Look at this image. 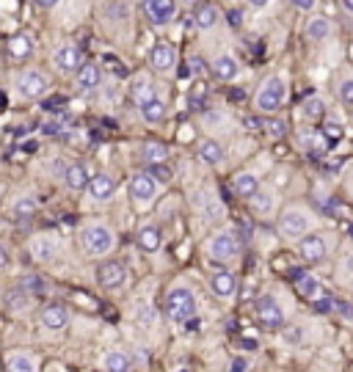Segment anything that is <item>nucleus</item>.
Here are the masks:
<instances>
[{
    "label": "nucleus",
    "mask_w": 353,
    "mask_h": 372,
    "mask_svg": "<svg viewBox=\"0 0 353 372\" xmlns=\"http://www.w3.org/2000/svg\"><path fill=\"white\" fill-rule=\"evenodd\" d=\"M219 20H221V11L213 3H199L196 11H193V25L202 28V31H213L219 25Z\"/></svg>",
    "instance_id": "nucleus-16"
},
{
    "label": "nucleus",
    "mask_w": 353,
    "mask_h": 372,
    "mask_svg": "<svg viewBox=\"0 0 353 372\" xmlns=\"http://www.w3.org/2000/svg\"><path fill=\"white\" fill-rule=\"evenodd\" d=\"M287 99V86L279 75H270L257 92V110L260 113H276Z\"/></svg>",
    "instance_id": "nucleus-5"
},
{
    "label": "nucleus",
    "mask_w": 353,
    "mask_h": 372,
    "mask_svg": "<svg viewBox=\"0 0 353 372\" xmlns=\"http://www.w3.org/2000/svg\"><path fill=\"white\" fill-rule=\"evenodd\" d=\"M326 254H328V245L323 234H307L298 240V257L304 262H323Z\"/></svg>",
    "instance_id": "nucleus-12"
},
{
    "label": "nucleus",
    "mask_w": 353,
    "mask_h": 372,
    "mask_svg": "<svg viewBox=\"0 0 353 372\" xmlns=\"http://www.w3.org/2000/svg\"><path fill=\"white\" fill-rule=\"evenodd\" d=\"M254 8H263V6H268V0H249Z\"/></svg>",
    "instance_id": "nucleus-53"
},
{
    "label": "nucleus",
    "mask_w": 353,
    "mask_h": 372,
    "mask_svg": "<svg viewBox=\"0 0 353 372\" xmlns=\"http://www.w3.org/2000/svg\"><path fill=\"white\" fill-rule=\"evenodd\" d=\"M323 136L328 138V143L340 141L342 138V124H340V122H326V124H323Z\"/></svg>",
    "instance_id": "nucleus-40"
},
{
    "label": "nucleus",
    "mask_w": 353,
    "mask_h": 372,
    "mask_svg": "<svg viewBox=\"0 0 353 372\" xmlns=\"http://www.w3.org/2000/svg\"><path fill=\"white\" fill-rule=\"evenodd\" d=\"M160 243H163V237H160V229H155V227H144V229L138 232V248H141L144 254L160 251Z\"/></svg>",
    "instance_id": "nucleus-28"
},
{
    "label": "nucleus",
    "mask_w": 353,
    "mask_h": 372,
    "mask_svg": "<svg viewBox=\"0 0 353 372\" xmlns=\"http://www.w3.org/2000/svg\"><path fill=\"white\" fill-rule=\"evenodd\" d=\"M265 127H268V133H270V136H276V138H279V136H284V124H282V122H268Z\"/></svg>",
    "instance_id": "nucleus-44"
},
{
    "label": "nucleus",
    "mask_w": 353,
    "mask_h": 372,
    "mask_svg": "<svg viewBox=\"0 0 353 372\" xmlns=\"http://www.w3.org/2000/svg\"><path fill=\"white\" fill-rule=\"evenodd\" d=\"M296 289L301 298H309V301H317L323 295V287H320V279L312 276V273H298L296 276Z\"/></svg>",
    "instance_id": "nucleus-21"
},
{
    "label": "nucleus",
    "mask_w": 353,
    "mask_h": 372,
    "mask_svg": "<svg viewBox=\"0 0 353 372\" xmlns=\"http://www.w3.org/2000/svg\"><path fill=\"white\" fill-rule=\"evenodd\" d=\"M149 64L155 72H172L176 64V50L169 42H160V45L152 47L149 52Z\"/></svg>",
    "instance_id": "nucleus-14"
},
{
    "label": "nucleus",
    "mask_w": 353,
    "mask_h": 372,
    "mask_svg": "<svg viewBox=\"0 0 353 372\" xmlns=\"http://www.w3.org/2000/svg\"><path fill=\"white\" fill-rule=\"evenodd\" d=\"M6 301H8V306L14 303V309H22V303L28 301V295H22V287H20V289H14V292H8V298H6Z\"/></svg>",
    "instance_id": "nucleus-42"
},
{
    "label": "nucleus",
    "mask_w": 353,
    "mask_h": 372,
    "mask_svg": "<svg viewBox=\"0 0 353 372\" xmlns=\"http://www.w3.org/2000/svg\"><path fill=\"white\" fill-rule=\"evenodd\" d=\"M210 69H213V75H216L219 80H235V78H237V61H235L232 55H219V58L210 64Z\"/></svg>",
    "instance_id": "nucleus-25"
},
{
    "label": "nucleus",
    "mask_w": 353,
    "mask_h": 372,
    "mask_svg": "<svg viewBox=\"0 0 353 372\" xmlns=\"http://www.w3.org/2000/svg\"><path fill=\"white\" fill-rule=\"evenodd\" d=\"M166 317L172 323H176V326H185L188 320L196 317V295H193L191 287L176 284V287L169 289V295H166Z\"/></svg>",
    "instance_id": "nucleus-1"
},
{
    "label": "nucleus",
    "mask_w": 353,
    "mask_h": 372,
    "mask_svg": "<svg viewBox=\"0 0 353 372\" xmlns=\"http://www.w3.org/2000/svg\"><path fill=\"white\" fill-rule=\"evenodd\" d=\"M337 94H340V99H342V102H353V78H345V80H340V86H337Z\"/></svg>",
    "instance_id": "nucleus-41"
},
{
    "label": "nucleus",
    "mask_w": 353,
    "mask_h": 372,
    "mask_svg": "<svg viewBox=\"0 0 353 372\" xmlns=\"http://www.w3.org/2000/svg\"><path fill=\"white\" fill-rule=\"evenodd\" d=\"M135 320H138V326H144V328H152L155 326V309L152 306H146V303H141L138 306V312H135Z\"/></svg>",
    "instance_id": "nucleus-38"
},
{
    "label": "nucleus",
    "mask_w": 353,
    "mask_h": 372,
    "mask_svg": "<svg viewBox=\"0 0 353 372\" xmlns=\"http://www.w3.org/2000/svg\"><path fill=\"white\" fill-rule=\"evenodd\" d=\"M130 196L138 207H149V204L158 199V183H155L146 171L132 174L130 177Z\"/></svg>",
    "instance_id": "nucleus-8"
},
{
    "label": "nucleus",
    "mask_w": 353,
    "mask_h": 372,
    "mask_svg": "<svg viewBox=\"0 0 353 372\" xmlns=\"http://www.w3.org/2000/svg\"><path fill=\"white\" fill-rule=\"evenodd\" d=\"M36 6H42V8H53V6H58L61 0H34Z\"/></svg>",
    "instance_id": "nucleus-51"
},
{
    "label": "nucleus",
    "mask_w": 353,
    "mask_h": 372,
    "mask_svg": "<svg viewBox=\"0 0 353 372\" xmlns=\"http://www.w3.org/2000/svg\"><path fill=\"white\" fill-rule=\"evenodd\" d=\"M144 8L155 25H169L176 14V0H144Z\"/></svg>",
    "instance_id": "nucleus-13"
},
{
    "label": "nucleus",
    "mask_w": 353,
    "mask_h": 372,
    "mask_svg": "<svg viewBox=\"0 0 353 372\" xmlns=\"http://www.w3.org/2000/svg\"><path fill=\"white\" fill-rule=\"evenodd\" d=\"M97 284L99 287H105V289H116V287H122L125 279H127V268H125V262H116V259H111V262H102L99 268H97Z\"/></svg>",
    "instance_id": "nucleus-10"
},
{
    "label": "nucleus",
    "mask_w": 353,
    "mask_h": 372,
    "mask_svg": "<svg viewBox=\"0 0 353 372\" xmlns=\"http://www.w3.org/2000/svg\"><path fill=\"white\" fill-rule=\"evenodd\" d=\"M249 201H251V210L257 215H273V210H276V193L273 190H265V187H260Z\"/></svg>",
    "instance_id": "nucleus-23"
},
{
    "label": "nucleus",
    "mask_w": 353,
    "mask_h": 372,
    "mask_svg": "<svg viewBox=\"0 0 353 372\" xmlns=\"http://www.w3.org/2000/svg\"><path fill=\"white\" fill-rule=\"evenodd\" d=\"M0 196H3V185H0Z\"/></svg>",
    "instance_id": "nucleus-55"
},
{
    "label": "nucleus",
    "mask_w": 353,
    "mask_h": 372,
    "mask_svg": "<svg viewBox=\"0 0 353 372\" xmlns=\"http://www.w3.org/2000/svg\"><path fill=\"white\" fill-rule=\"evenodd\" d=\"M130 353L127 350H108L102 359V370L105 372H130Z\"/></svg>",
    "instance_id": "nucleus-24"
},
{
    "label": "nucleus",
    "mask_w": 353,
    "mask_h": 372,
    "mask_svg": "<svg viewBox=\"0 0 353 372\" xmlns=\"http://www.w3.org/2000/svg\"><path fill=\"white\" fill-rule=\"evenodd\" d=\"M199 157H202L207 166H221V163H223V146H221L219 141L207 138L199 146Z\"/></svg>",
    "instance_id": "nucleus-33"
},
{
    "label": "nucleus",
    "mask_w": 353,
    "mask_h": 372,
    "mask_svg": "<svg viewBox=\"0 0 353 372\" xmlns=\"http://www.w3.org/2000/svg\"><path fill=\"white\" fill-rule=\"evenodd\" d=\"M81 243H83V251L88 257H105V254L113 251L116 234L111 232L105 224H88L86 229L81 232Z\"/></svg>",
    "instance_id": "nucleus-2"
},
{
    "label": "nucleus",
    "mask_w": 353,
    "mask_h": 372,
    "mask_svg": "<svg viewBox=\"0 0 353 372\" xmlns=\"http://www.w3.org/2000/svg\"><path fill=\"white\" fill-rule=\"evenodd\" d=\"M210 289H213L219 298H232V295L237 292V279H235V273H229V271L213 273V276H210Z\"/></svg>",
    "instance_id": "nucleus-19"
},
{
    "label": "nucleus",
    "mask_w": 353,
    "mask_h": 372,
    "mask_svg": "<svg viewBox=\"0 0 353 372\" xmlns=\"http://www.w3.org/2000/svg\"><path fill=\"white\" fill-rule=\"evenodd\" d=\"M130 94H132V99H135V105H144V102L155 99V86H152V80H149L146 75H141V78L132 80Z\"/></svg>",
    "instance_id": "nucleus-30"
},
{
    "label": "nucleus",
    "mask_w": 353,
    "mask_h": 372,
    "mask_svg": "<svg viewBox=\"0 0 353 372\" xmlns=\"http://www.w3.org/2000/svg\"><path fill=\"white\" fill-rule=\"evenodd\" d=\"M309 229H312V215H309V210L304 207H287L282 215H279V232L284 234L287 240H301V237H307Z\"/></svg>",
    "instance_id": "nucleus-3"
},
{
    "label": "nucleus",
    "mask_w": 353,
    "mask_h": 372,
    "mask_svg": "<svg viewBox=\"0 0 353 372\" xmlns=\"http://www.w3.org/2000/svg\"><path fill=\"white\" fill-rule=\"evenodd\" d=\"M205 124L213 130V127H219V124H223V116L221 113H205Z\"/></svg>",
    "instance_id": "nucleus-43"
},
{
    "label": "nucleus",
    "mask_w": 353,
    "mask_h": 372,
    "mask_svg": "<svg viewBox=\"0 0 353 372\" xmlns=\"http://www.w3.org/2000/svg\"><path fill=\"white\" fill-rule=\"evenodd\" d=\"M61 237L55 232H42V234H36L34 240H31V245H28V251H31V257L36 259V262H53L58 254H61Z\"/></svg>",
    "instance_id": "nucleus-7"
},
{
    "label": "nucleus",
    "mask_w": 353,
    "mask_h": 372,
    "mask_svg": "<svg viewBox=\"0 0 353 372\" xmlns=\"http://www.w3.org/2000/svg\"><path fill=\"white\" fill-rule=\"evenodd\" d=\"M246 127H251V130H260V127H263V122H260V119H251V116H249V119H246Z\"/></svg>",
    "instance_id": "nucleus-52"
},
{
    "label": "nucleus",
    "mask_w": 353,
    "mask_h": 372,
    "mask_svg": "<svg viewBox=\"0 0 353 372\" xmlns=\"http://www.w3.org/2000/svg\"><path fill=\"white\" fill-rule=\"evenodd\" d=\"M196 204L205 210V215H207L210 221L223 218V204L219 201V196H213V193H202V196L196 199Z\"/></svg>",
    "instance_id": "nucleus-35"
},
{
    "label": "nucleus",
    "mask_w": 353,
    "mask_h": 372,
    "mask_svg": "<svg viewBox=\"0 0 353 372\" xmlns=\"http://www.w3.org/2000/svg\"><path fill=\"white\" fill-rule=\"evenodd\" d=\"M8 268V254H6V248L0 245V271H6Z\"/></svg>",
    "instance_id": "nucleus-50"
},
{
    "label": "nucleus",
    "mask_w": 353,
    "mask_h": 372,
    "mask_svg": "<svg viewBox=\"0 0 353 372\" xmlns=\"http://www.w3.org/2000/svg\"><path fill=\"white\" fill-rule=\"evenodd\" d=\"M53 64H55V69L61 72V75H78L81 72V50L75 45H61L55 52H53Z\"/></svg>",
    "instance_id": "nucleus-11"
},
{
    "label": "nucleus",
    "mask_w": 353,
    "mask_h": 372,
    "mask_svg": "<svg viewBox=\"0 0 353 372\" xmlns=\"http://www.w3.org/2000/svg\"><path fill=\"white\" fill-rule=\"evenodd\" d=\"M64 183L69 190H75V193H81V190H88V183H91V174H88V169L83 163H72V166H67V174H64Z\"/></svg>",
    "instance_id": "nucleus-17"
},
{
    "label": "nucleus",
    "mask_w": 353,
    "mask_h": 372,
    "mask_svg": "<svg viewBox=\"0 0 353 372\" xmlns=\"http://www.w3.org/2000/svg\"><path fill=\"white\" fill-rule=\"evenodd\" d=\"M47 78H44L39 69H25L17 75V92L22 94L25 99H39L47 94Z\"/></svg>",
    "instance_id": "nucleus-9"
},
{
    "label": "nucleus",
    "mask_w": 353,
    "mask_h": 372,
    "mask_svg": "<svg viewBox=\"0 0 353 372\" xmlns=\"http://www.w3.org/2000/svg\"><path fill=\"white\" fill-rule=\"evenodd\" d=\"M331 306H337L331 298H317V306H314V309H317V312H331Z\"/></svg>",
    "instance_id": "nucleus-45"
},
{
    "label": "nucleus",
    "mask_w": 353,
    "mask_h": 372,
    "mask_svg": "<svg viewBox=\"0 0 353 372\" xmlns=\"http://www.w3.org/2000/svg\"><path fill=\"white\" fill-rule=\"evenodd\" d=\"M141 157H144L146 166H158V163H166V160H169V149H166L163 143L149 141V143L141 146Z\"/></svg>",
    "instance_id": "nucleus-31"
},
{
    "label": "nucleus",
    "mask_w": 353,
    "mask_h": 372,
    "mask_svg": "<svg viewBox=\"0 0 353 372\" xmlns=\"http://www.w3.org/2000/svg\"><path fill=\"white\" fill-rule=\"evenodd\" d=\"M342 8H345V11H351V14H353V0H342Z\"/></svg>",
    "instance_id": "nucleus-54"
},
{
    "label": "nucleus",
    "mask_w": 353,
    "mask_h": 372,
    "mask_svg": "<svg viewBox=\"0 0 353 372\" xmlns=\"http://www.w3.org/2000/svg\"><path fill=\"white\" fill-rule=\"evenodd\" d=\"M254 320L265 331H282L284 328V309L273 295H263L254 301Z\"/></svg>",
    "instance_id": "nucleus-4"
},
{
    "label": "nucleus",
    "mask_w": 353,
    "mask_h": 372,
    "mask_svg": "<svg viewBox=\"0 0 353 372\" xmlns=\"http://www.w3.org/2000/svg\"><path fill=\"white\" fill-rule=\"evenodd\" d=\"M6 372H36V362L28 353H8L6 359Z\"/></svg>",
    "instance_id": "nucleus-34"
},
{
    "label": "nucleus",
    "mask_w": 353,
    "mask_h": 372,
    "mask_svg": "<svg viewBox=\"0 0 353 372\" xmlns=\"http://www.w3.org/2000/svg\"><path fill=\"white\" fill-rule=\"evenodd\" d=\"M36 210H39V199L36 196H20L11 204V218L14 221H28V218H34Z\"/></svg>",
    "instance_id": "nucleus-22"
},
{
    "label": "nucleus",
    "mask_w": 353,
    "mask_h": 372,
    "mask_svg": "<svg viewBox=\"0 0 353 372\" xmlns=\"http://www.w3.org/2000/svg\"><path fill=\"white\" fill-rule=\"evenodd\" d=\"M229 25H232V28H237V25H240V11H237V8H235V11H229Z\"/></svg>",
    "instance_id": "nucleus-49"
},
{
    "label": "nucleus",
    "mask_w": 353,
    "mask_h": 372,
    "mask_svg": "<svg viewBox=\"0 0 353 372\" xmlns=\"http://www.w3.org/2000/svg\"><path fill=\"white\" fill-rule=\"evenodd\" d=\"M237 254H240V234L235 229H223V232L213 234L210 243H207V257L216 259V262L235 259Z\"/></svg>",
    "instance_id": "nucleus-6"
},
{
    "label": "nucleus",
    "mask_w": 353,
    "mask_h": 372,
    "mask_svg": "<svg viewBox=\"0 0 353 372\" xmlns=\"http://www.w3.org/2000/svg\"><path fill=\"white\" fill-rule=\"evenodd\" d=\"M246 370H249V362L246 359H235L232 367H229V372H246Z\"/></svg>",
    "instance_id": "nucleus-47"
},
{
    "label": "nucleus",
    "mask_w": 353,
    "mask_h": 372,
    "mask_svg": "<svg viewBox=\"0 0 353 372\" xmlns=\"http://www.w3.org/2000/svg\"><path fill=\"white\" fill-rule=\"evenodd\" d=\"M31 52H34V39H31L28 34H17V36L8 39V55H11V58L22 61V58H28Z\"/></svg>",
    "instance_id": "nucleus-29"
},
{
    "label": "nucleus",
    "mask_w": 353,
    "mask_h": 372,
    "mask_svg": "<svg viewBox=\"0 0 353 372\" xmlns=\"http://www.w3.org/2000/svg\"><path fill=\"white\" fill-rule=\"evenodd\" d=\"M232 190H235L237 196H243V199H251V196L260 190V177L251 174V171H240V174L232 180Z\"/></svg>",
    "instance_id": "nucleus-20"
},
{
    "label": "nucleus",
    "mask_w": 353,
    "mask_h": 372,
    "mask_svg": "<svg viewBox=\"0 0 353 372\" xmlns=\"http://www.w3.org/2000/svg\"><path fill=\"white\" fill-rule=\"evenodd\" d=\"M39 320H42V326L47 331H64L69 326V312L64 306H44Z\"/></svg>",
    "instance_id": "nucleus-18"
},
{
    "label": "nucleus",
    "mask_w": 353,
    "mask_h": 372,
    "mask_svg": "<svg viewBox=\"0 0 353 372\" xmlns=\"http://www.w3.org/2000/svg\"><path fill=\"white\" fill-rule=\"evenodd\" d=\"M102 75H99V66L97 64H83L81 72H78V89L81 92H94L99 86Z\"/></svg>",
    "instance_id": "nucleus-26"
},
{
    "label": "nucleus",
    "mask_w": 353,
    "mask_h": 372,
    "mask_svg": "<svg viewBox=\"0 0 353 372\" xmlns=\"http://www.w3.org/2000/svg\"><path fill=\"white\" fill-rule=\"evenodd\" d=\"M146 174H149V177H152V180H155L158 185H169V183L174 180V174H172V169H169L166 163H158V166H149V169H146Z\"/></svg>",
    "instance_id": "nucleus-36"
},
{
    "label": "nucleus",
    "mask_w": 353,
    "mask_h": 372,
    "mask_svg": "<svg viewBox=\"0 0 353 372\" xmlns=\"http://www.w3.org/2000/svg\"><path fill=\"white\" fill-rule=\"evenodd\" d=\"M138 110H141V116H144V122H149V124H158V122H163L166 119V102L163 99H149V102H144V105H138Z\"/></svg>",
    "instance_id": "nucleus-27"
},
{
    "label": "nucleus",
    "mask_w": 353,
    "mask_h": 372,
    "mask_svg": "<svg viewBox=\"0 0 353 372\" xmlns=\"http://www.w3.org/2000/svg\"><path fill=\"white\" fill-rule=\"evenodd\" d=\"M282 339H284L287 345H301V342H304V328L301 326L282 328Z\"/></svg>",
    "instance_id": "nucleus-39"
},
{
    "label": "nucleus",
    "mask_w": 353,
    "mask_h": 372,
    "mask_svg": "<svg viewBox=\"0 0 353 372\" xmlns=\"http://www.w3.org/2000/svg\"><path fill=\"white\" fill-rule=\"evenodd\" d=\"M307 36L312 42H323L331 36V20L328 17H312L307 22Z\"/></svg>",
    "instance_id": "nucleus-32"
},
{
    "label": "nucleus",
    "mask_w": 353,
    "mask_h": 372,
    "mask_svg": "<svg viewBox=\"0 0 353 372\" xmlns=\"http://www.w3.org/2000/svg\"><path fill=\"white\" fill-rule=\"evenodd\" d=\"M323 113H326V102L320 96H312V99L304 102V116L307 119H320Z\"/></svg>",
    "instance_id": "nucleus-37"
},
{
    "label": "nucleus",
    "mask_w": 353,
    "mask_h": 372,
    "mask_svg": "<svg viewBox=\"0 0 353 372\" xmlns=\"http://www.w3.org/2000/svg\"><path fill=\"white\" fill-rule=\"evenodd\" d=\"M116 193V183L111 174H94L91 183H88V196L94 201H111Z\"/></svg>",
    "instance_id": "nucleus-15"
},
{
    "label": "nucleus",
    "mask_w": 353,
    "mask_h": 372,
    "mask_svg": "<svg viewBox=\"0 0 353 372\" xmlns=\"http://www.w3.org/2000/svg\"><path fill=\"white\" fill-rule=\"evenodd\" d=\"M290 3H293V6H296V8H301V11H312V8H314V3H317V0H290Z\"/></svg>",
    "instance_id": "nucleus-46"
},
{
    "label": "nucleus",
    "mask_w": 353,
    "mask_h": 372,
    "mask_svg": "<svg viewBox=\"0 0 353 372\" xmlns=\"http://www.w3.org/2000/svg\"><path fill=\"white\" fill-rule=\"evenodd\" d=\"M202 72V61L199 58H191V69H188V75H199Z\"/></svg>",
    "instance_id": "nucleus-48"
}]
</instances>
